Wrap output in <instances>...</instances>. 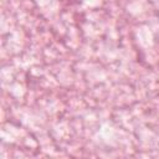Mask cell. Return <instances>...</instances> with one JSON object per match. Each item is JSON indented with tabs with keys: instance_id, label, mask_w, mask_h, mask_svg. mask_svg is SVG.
Returning <instances> with one entry per match:
<instances>
[]
</instances>
